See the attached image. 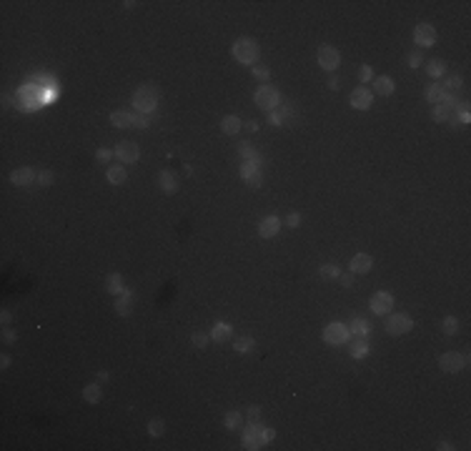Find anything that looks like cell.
Listing matches in <instances>:
<instances>
[{
    "instance_id": "cell-1",
    "label": "cell",
    "mask_w": 471,
    "mask_h": 451,
    "mask_svg": "<svg viewBox=\"0 0 471 451\" xmlns=\"http://www.w3.org/2000/svg\"><path fill=\"white\" fill-rule=\"evenodd\" d=\"M231 53H233V58L241 65H253L258 60V56H261V45L253 38L243 36V38H236V43L231 45Z\"/></svg>"
},
{
    "instance_id": "cell-2",
    "label": "cell",
    "mask_w": 471,
    "mask_h": 451,
    "mask_svg": "<svg viewBox=\"0 0 471 451\" xmlns=\"http://www.w3.org/2000/svg\"><path fill=\"white\" fill-rule=\"evenodd\" d=\"M158 100H161V93H158V88H153V85H141V88L133 93L135 111L146 113V115H151L155 108H158Z\"/></svg>"
},
{
    "instance_id": "cell-3",
    "label": "cell",
    "mask_w": 471,
    "mask_h": 451,
    "mask_svg": "<svg viewBox=\"0 0 471 451\" xmlns=\"http://www.w3.org/2000/svg\"><path fill=\"white\" fill-rule=\"evenodd\" d=\"M253 100H256V106L261 111L273 113L278 106H281V93H278L276 88H271V85H261V88L256 91V95H253Z\"/></svg>"
},
{
    "instance_id": "cell-4",
    "label": "cell",
    "mask_w": 471,
    "mask_h": 451,
    "mask_svg": "<svg viewBox=\"0 0 471 451\" xmlns=\"http://www.w3.org/2000/svg\"><path fill=\"white\" fill-rule=\"evenodd\" d=\"M386 334L389 336H404V334H409L411 328H414V319L409 316V314H394V316H389L386 319Z\"/></svg>"
},
{
    "instance_id": "cell-5",
    "label": "cell",
    "mask_w": 471,
    "mask_h": 451,
    "mask_svg": "<svg viewBox=\"0 0 471 451\" xmlns=\"http://www.w3.org/2000/svg\"><path fill=\"white\" fill-rule=\"evenodd\" d=\"M264 444H268L266 436H264V424H261V421H251L246 426V431H243V446L253 451V449H264Z\"/></svg>"
},
{
    "instance_id": "cell-6",
    "label": "cell",
    "mask_w": 471,
    "mask_h": 451,
    "mask_svg": "<svg viewBox=\"0 0 471 451\" xmlns=\"http://www.w3.org/2000/svg\"><path fill=\"white\" fill-rule=\"evenodd\" d=\"M348 334H351V331H348L346 323L334 321V323H328V326L323 328V341L331 343V346H341V343L348 341Z\"/></svg>"
},
{
    "instance_id": "cell-7",
    "label": "cell",
    "mask_w": 471,
    "mask_h": 451,
    "mask_svg": "<svg viewBox=\"0 0 471 451\" xmlns=\"http://www.w3.org/2000/svg\"><path fill=\"white\" fill-rule=\"evenodd\" d=\"M369 306H371V311L376 316H386L389 311L394 308V296L389 291H376L371 296V301H369Z\"/></svg>"
},
{
    "instance_id": "cell-8",
    "label": "cell",
    "mask_w": 471,
    "mask_h": 451,
    "mask_svg": "<svg viewBox=\"0 0 471 451\" xmlns=\"http://www.w3.org/2000/svg\"><path fill=\"white\" fill-rule=\"evenodd\" d=\"M319 65L323 68V71L334 73L336 68L341 65V53H339L336 48H331V45H323V48L319 50Z\"/></svg>"
},
{
    "instance_id": "cell-9",
    "label": "cell",
    "mask_w": 471,
    "mask_h": 451,
    "mask_svg": "<svg viewBox=\"0 0 471 451\" xmlns=\"http://www.w3.org/2000/svg\"><path fill=\"white\" fill-rule=\"evenodd\" d=\"M439 366H441V371H446V374H459V371L466 366V356H461V354H456V351H446V354L439 358Z\"/></svg>"
},
{
    "instance_id": "cell-10",
    "label": "cell",
    "mask_w": 471,
    "mask_h": 451,
    "mask_svg": "<svg viewBox=\"0 0 471 451\" xmlns=\"http://www.w3.org/2000/svg\"><path fill=\"white\" fill-rule=\"evenodd\" d=\"M414 43L421 45V48H431L436 43V28L429 25V23H418L414 28Z\"/></svg>"
},
{
    "instance_id": "cell-11",
    "label": "cell",
    "mask_w": 471,
    "mask_h": 451,
    "mask_svg": "<svg viewBox=\"0 0 471 451\" xmlns=\"http://www.w3.org/2000/svg\"><path fill=\"white\" fill-rule=\"evenodd\" d=\"M113 153H115V158H118L120 163H135L138 158H141V148H138L135 143H131V141L118 143Z\"/></svg>"
},
{
    "instance_id": "cell-12",
    "label": "cell",
    "mask_w": 471,
    "mask_h": 451,
    "mask_svg": "<svg viewBox=\"0 0 471 451\" xmlns=\"http://www.w3.org/2000/svg\"><path fill=\"white\" fill-rule=\"evenodd\" d=\"M258 166L261 163H256V161H243V166H241V176L251 188H258L261 183H264V176H261Z\"/></svg>"
},
{
    "instance_id": "cell-13",
    "label": "cell",
    "mask_w": 471,
    "mask_h": 451,
    "mask_svg": "<svg viewBox=\"0 0 471 451\" xmlns=\"http://www.w3.org/2000/svg\"><path fill=\"white\" fill-rule=\"evenodd\" d=\"M281 218L278 216H266L264 221L258 223V233H261V238H273V236H278V231H281Z\"/></svg>"
},
{
    "instance_id": "cell-14",
    "label": "cell",
    "mask_w": 471,
    "mask_h": 451,
    "mask_svg": "<svg viewBox=\"0 0 471 451\" xmlns=\"http://www.w3.org/2000/svg\"><path fill=\"white\" fill-rule=\"evenodd\" d=\"M36 178H38V173L33 170V168H28V166L15 168V170L10 173V183H13V186H30Z\"/></svg>"
},
{
    "instance_id": "cell-15",
    "label": "cell",
    "mask_w": 471,
    "mask_h": 451,
    "mask_svg": "<svg viewBox=\"0 0 471 451\" xmlns=\"http://www.w3.org/2000/svg\"><path fill=\"white\" fill-rule=\"evenodd\" d=\"M371 100H374V93L369 88H356L351 93V106L356 111H366V108H371Z\"/></svg>"
},
{
    "instance_id": "cell-16",
    "label": "cell",
    "mask_w": 471,
    "mask_h": 451,
    "mask_svg": "<svg viewBox=\"0 0 471 451\" xmlns=\"http://www.w3.org/2000/svg\"><path fill=\"white\" fill-rule=\"evenodd\" d=\"M158 186H161V190L163 193H168V196H173V193H178V178H176V173L173 170H161V176H158Z\"/></svg>"
},
{
    "instance_id": "cell-17",
    "label": "cell",
    "mask_w": 471,
    "mask_h": 451,
    "mask_svg": "<svg viewBox=\"0 0 471 451\" xmlns=\"http://www.w3.org/2000/svg\"><path fill=\"white\" fill-rule=\"evenodd\" d=\"M233 336V326L231 323H226V321H218L213 328H211V338L216 343H226V341H231Z\"/></svg>"
},
{
    "instance_id": "cell-18",
    "label": "cell",
    "mask_w": 471,
    "mask_h": 451,
    "mask_svg": "<svg viewBox=\"0 0 471 451\" xmlns=\"http://www.w3.org/2000/svg\"><path fill=\"white\" fill-rule=\"evenodd\" d=\"M374 266V258L369 253H356L351 258V273H369Z\"/></svg>"
},
{
    "instance_id": "cell-19",
    "label": "cell",
    "mask_w": 471,
    "mask_h": 451,
    "mask_svg": "<svg viewBox=\"0 0 471 451\" xmlns=\"http://www.w3.org/2000/svg\"><path fill=\"white\" fill-rule=\"evenodd\" d=\"M133 311V293L131 291H123L120 296L115 299V314L118 316H128Z\"/></svg>"
},
{
    "instance_id": "cell-20",
    "label": "cell",
    "mask_w": 471,
    "mask_h": 451,
    "mask_svg": "<svg viewBox=\"0 0 471 451\" xmlns=\"http://www.w3.org/2000/svg\"><path fill=\"white\" fill-rule=\"evenodd\" d=\"M111 123L115 128H131V126H135V115L128 111H115V113H111Z\"/></svg>"
},
{
    "instance_id": "cell-21",
    "label": "cell",
    "mask_w": 471,
    "mask_h": 451,
    "mask_svg": "<svg viewBox=\"0 0 471 451\" xmlns=\"http://www.w3.org/2000/svg\"><path fill=\"white\" fill-rule=\"evenodd\" d=\"M374 91H376V95H391L396 91V83L389 75H378L374 80Z\"/></svg>"
},
{
    "instance_id": "cell-22",
    "label": "cell",
    "mask_w": 471,
    "mask_h": 451,
    "mask_svg": "<svg viewBox=\"0 0 471 451\" xmlns=\"http://www.w3.org/2000/svg\"><path fill=\"white\" fill-rule=\"evenodd\" d=\"M106 291L113 293V296H120V293H123V276H120V273H108L106 276Z\"/></svg>"
},
{
    "instance_id": "cell-23",
    "label": "cell",
    "mask_w": 471,
    "mask_h": 451,
    "mask_svg": "<svg viewBox=\"0 0 471 451\" xmlns=\"http://www.w3.org/2000/svg\"><path fill=\"white\" fill-rule=\"evenodd\" d=\"M241 128H243V123H241L238 115H226V118L221 120V131H223L226 135H236Z\"/></svg>"
},
{
    "instance_id": "cell-24",
    "label": "cell",
    "mask_w": 471,
    "mask_h": 451,
    "mask_svg": "<svg viewBox=\"0 0 471 451\" xmlns=\"http://www.w3.org/2000/svg\"><path fill=\"white\" fill-rule=\"evenodd\" d=\"M83 398H85V401H88V404H100V398H103V391H100V384H98V381H95V384H88V386H85L83 389Z\"/></svg>"
},
{
    "instance_id": "cell-25",
    "label": "cell",
    "mask_w": 471,
    "mask_h": 451,
    "mask_svg": "<svg viewBox=\"0 0 471 451\" xmlns=\"http://www.w3.org/2000/svg\"><path fill=\"white\" fill-rule=\"evenodd\" d=\"M426 73H429L431 78H441V75H446V63H444L441 58H433V60H429V65H426Z\"/></svg>"
},
{
    "instance_id": "cell-26",
    "label": "cell",
    "mask_w": 471,
    "mask_h": 451,
    "mask_svg": "<svg viewBox=\"0 0 471 451\" xmlns=\"http://www.w3.org/2000/svg\"><path fill=\"white\" fill-rule=\"evenodd\" d=\"M431 118L436 120V123H444V120L451 118V108H446L444 103H433V108H431Z\"/></svg>"
},
{
    "instance_id": "cell-27",
    "label": "cell",
    "mask_w": 471,
    "mask_h": 451,
    "mask_svg": "<svg viewBox=\"0 0 471 451\" xmlns=\"http://www.w3.org/2000/svg\"><path fill=\"white\" fill-rule=\"evenodd\" d=\"M223 424H226L228 431H238L243 426V416L238 411H228V413H226V419H223Z\"/></svg>"
},
{
    "instance_id": "cell-28",
    "label": "cell",
    "mask_w": 471,
    "mask_h": 451,
    "mask_svg": "<svg viewBox=\"0 0 471 451\" xmlns=\"http://www.w3.org/2000/svg\"><path fill=\"white\" fill-rule=\"evenodd\" d=\"M106 176H108V181H111L113 186H120V183L126 181V168H123V166H111Z\"/></svg>"
},
{
    "instance_id": "cell-29",
    "label": "cell",
    "mask_w": 471,
    "mask_h": 451,
    "mask_svg": "<svg viewBox=\"0 0 471 451\" xmlns=\"http://www.w3.org/2000/svg\"><path fill=\"white\" fill-rule=\"evenodd\" d=\"M238 153H241V158L243 161H256V163H261V155L253 150V146L251 143H246V141H243L241 146H238Z\"/></svg>"
},
{
    "instance_id": "cell-30",
    "label": "cell",
    "mask_w": 471,
    "mask_h": 451,
    "mask_svg": "<svg viewBox=\"0 0 471 451\" xmlns=\"http://www.w3.org/2000/svg\"><path fill=\"white\" fill-rule=\"evenodd\" d=\"M351 328H354V334L358 336V338H366V336H369V331H371V328H369V321H366V319H354V323H351Z\"/></svg>"
},
{
    "instance_id": "cell-31",
    "label": "cell",
    "mask_w": 471,
    "mask_h": 451,
    "mask_svg": "<svg viewBox=\"0 0 471 451\" xmlns=\"http://www.w3.org/2000/svg\"><path fill=\"white\" fill-rule=\"evenodd\" d=\"M348 351H351V356H354V358H363L366 354H369V343H366V338H356V341H354V346H351Z\"/></svg>"
},
{
    "instance_id": "cell-32",
    "label": "cell",
    "mask_w": 471,
    "mask_h": 451,
    "mask_svg": "<svg viewBox=\"0 0 471 451\" xmlns=\"http://www.w3.org/2000/svg\"><path fill=\"white\" fill-rule=\"evenodd\" d=\"M441 328H444V334H446V336L459 334V319H456V316H446V319L441 321Z\"/></svg>"
},
{
    "instance_id": "cell-33",
    "label": "cell",
    "mask_w": 471,
    "mask_h": 451,
    "mask_svg": "<svg viewBox=\"0 0 471 451\" xmlns=\"http://www.w3.org/2000/svg\"><path fill=\"white\" fill-rule=\"evenodd\" d=\"M253 346H256V341H253L251 336H241V338H236V351H238V354H248V351H253Z\"/></svg>"
},
{
    "instance_id": "cell-34",
    "label": "cell",
    "mask_w": 471,
    "mask_h": 451,
    "mask_svg": "<svg viewBox=\"0 0 471 451\" xmlns=\"http://www.w3.org/2000/svg\"><path fill=\"white\" fill-rule=\"evenodd\" d=\"M441 95H444V88L439 83H433V85H429L426 88V100L429 103H441Z\"/></svg>"
},
{
    "instance_id": "cell-35",
    "label": "cell",
    "mask_w": 471,
    "mask_h": 451,
    "mask_svg": "<svg viewBox=\"0 0 471 451\" xmlns=\"http://www.w3.org/2000/svg\"><path fill=\"white\" fill-rule=\"evenodd\" d=\"M319 273H321V279H339V276H341L339 266H334V263H323L319 268Z\"/></svg>"
},
{
    "instance_id": "cell-36",
    "label": "cell",
    "mask_w": 471,
    "mask_h": 451,
    "mask_svg": "<svg viewBox=\"0 0 471 451\" xmlns=\"http://www.w3.org/2000/svg\"><path fill=\"white\" fill-rule=\"evenodd\" d=\"M163 431H166L163 419H151L148 421V433H151V436H163Z\"/></svg>"
},
{
    "instance_id": "cell-37",
    "label": "cell",
    "mask_w": 471,
    "mask_h": 451,
    "mask_svg": "<svg viewBox=\"0 0 471 451\" xmlns=\"http://www.w3.org/2000/svg\"><path fill=\"white\" fill-rule=\"evenodd\" d=\"M190 341H193L196 349H206L208 341H211V334H203V331H196L193 336H190Z\"/></svg>"
},
{
    "instance_id": "cell-38",
    "label": "cell",
    "mask_w": 471,
    "mask_h": 451,
    "mask_svg": "<svg viewBox=\"0 0 471 451\" xmlns=\"http://www.w3.org/2000/svg\"><path fill=\"white\" fill-rule=\"evenodd\" d=\"M441 88L444 91H456V88H461V75H446V80H444Z\"/></svg>"
},
{
    "instance_id": "cell-39",
    "label": "cell",
    "mask_w": 471,
    "mask_h": 451,
    "mask_svg": "<svg viewBox=\"0 0 471 451\" xmlns=\"http://www.w3.org/2000/svg\"><path fill=\"white\" fill-rule=\"evenodd\" d=\"M36 183H38L40 188H48L50 183H53V173H50V170H40L38 178H36Z\"/></svg>"
},
{
    "instance_id": "cell-40",
    "label": "cell",
    "mask_w": 471,
    "mask_h": 451,
    "mask_svg": "<svg viewBox=\"0 0 471 451\" xmlns=\"http://www.w3.org/2000/svg\"><path fill=\"white\" fill-rule=\"evenodd\" d=\"M406 63H409V68H418V65L424 63V56L418 53V50H411V53L406 56Z\"/></svg>"
},
{
    "instance_id": "cell-41",
    "label": "cell",
    "mask_w": 471,
    "mask_h": 451,
    "mask_svg": "<svg viewBox=\"0 0 471 451\" xmlns=\"http://www.w3.org/2000/svg\"><path fill=\"white\" fill-rule=\"evenodd\" d=\"M253 78H258V80H268L271 78V71H268V68H264V65H253Z\"/></svg>"
},
{
    "instance_id": "cell-42",
    "label": "cell",
    "mask_w": 471,
    "mask_h": 451,
    "mask_svg": "<svg viewBox=\"0 0 471 451\" xmlns=\"http://www.w3.org/2000/svg\"><path fill=\"white\" fill-rule=\"evenodd\" d=\"M441 103H444L446 108H451V111L459 106V103H456V95H453L451 91H444V95H441Z\"/></svg>"
},
{
    "instance_id": "cell-43",
    "label": "cell",
    "mask_w": 471,
    "mask_h": 451,
    "mask_svg": "<svg viewBox=\"0 0 471 451\" xmlns=\"http://www.w3.org/2000/svg\"><path fill=\"white\" fill-rule=\"evenodd\" d=\"M95 158H98L100 163H108V161L113 158V150H111V148H100V150L95 153Z\"/></svg>"
},
{
    "instance_id": "cell-44",
    "label": "cell",
    "mask_w": 471,
    "mask_h": 451,
    "mask_svg": "<svg viewBox=\"0 0 471 451\" xmlns=\"http://www.w3.org/2000/svg\"><path fill=\"white\" fill-rule=\"evenodd\" d=\"M286 226H291V228H299V226H301V216L299 213H288L286 216Z\"/></svg>"
},
{
    "instance_id": "cell-45",
    "label": "cell",
    "mask_w": 471,
    "mask_h": 451,
    "mask_svg": "<svg viewBox=\"0 0 471 451\" xmlns=\"http://www.w3.org/2000/svg\"><path fill=\"white\" fill-rule=\"evenodd\" d=\"M135 128H148V115L146 113H135Z\"/></svg>"
},
{
    "instance_id": "cell-46",
    "label": "cell",
    "mask_w": 471,
    "mask_h": 451,
    "mask_svg": "<svg viewBox=\"0 0 471 451\" xmlns=\"http://www.w3.org/2000/svg\"><path fill=\"white\" fill-rule=\"evenodd\" d=\"M268 120H271V126H283V115L278 113V111L268 113Z\"/></svg>"
},
{
    "instance_id": "cell-47",
    "label": "cell",
    "mask_w": 471,
    "mask_h": 451,
    "mask_svg": "<svg viewBox=\"0 0 471 451\" xmlns=\"http://www.w3.org/2000/svg\"><path fill=\"white\" fill-rule=\"evenodd\" d=\"M374 78V73H371V65H363L361 68V83H369Z\"/></svg>"
},
{
    "instance_id": "cell-48",
    "label": "cell",
    "mask_w": 471,
    "mask_h": 451,
    "mask_svg": "<svg viewBox=\"0 0 471 451\" xmlns=\"http://www.w3.org/2000/svg\"><path fill=\"white\" fill-rule=\"evenodd\" d=\"M248 419L251 421H261V406H248Z\"/></svg>"
},
{
    "instance_id": "cell-49",
    "label": "cell",
    "mask_w": 471,
    "mask_h": 451,
    "mask_svg": "<svg viewBox=\"0 0 471 451\" xmlns=\"http://www.w3.org/2000/svg\"><path fill=\"white\" fill-rule=\"evenodd\" d=\"M339 281H341V286H346V288H348V286L354 283V273H341V276H339Z\"/></svg>"
},
{
    "instance_id": "cell-50",
    "label": "cell",
    "mask_w": 471,
    "mask_h": 451,
    "mask_svg": "<svg viewBox=\"0 0 471 451\" xmlns=\"http://www.w3.org/2000/svg\"><path fill=\"white\" fill-rule=\"evenodd\" d=\"M328 88H331V91H339V88H341L339 75H331V78H328Z\"/></svg>"
},
{
    "instance_id": "cell-51",
    "label": "cell",
    "mask_w": 471,
    "mask_h": 451,
    "mask_svg": "<svg viewBox=\"0 0 471 451\" xmlns=\"http://www.w3.org/2000/svg\"><path fill=\"white\" fill-rule=\"evenodd\" d=\"M243 126H246V131H251V133H258V128H261V123H258V120H246V123H243Z\"/></svg>"
},
{
    "instance_id": "cell-52",
    "label": "cell",
    "mask_w": 471,
    "mask_h": 451,
    "mask_svg": "<svg viewBox=\"0 0 471 451\" xmlns=\"http://www.w3.org/2000/svg\"><path fill=\"white\" fill-rule=\"evenodd\" d=\"M456 120H459V123H469V120H471V115H469V111H466V108H464V111H461V115H459V118H453V123H456Z\"/></svg>"
},
{
    "instance_id": "cell-53",
    "label": "cell",
    "mask_w": 471,
    "mask_h": 451,
    "mask_svg": "<svg viewBox=\"0 0 471 451\" xmlns=\"http://www.w3.org/2000/svg\"><path fill=\"white\" fill-rule=\"evenodd\" d=\"M3 341H5V343H13V341H15V331L5 328V331H3Z\"/></svg>"
},
{
    "instance_id": "cell-54",
    "label": "cell",
    "mask_w": 471,
    "mask_h": 451,
    "mask_svg": "<svg viewBox=\"0 0 471 451\" xmlns=\"http://www.w3.org/2000/svg\"><path fill=\"white\" fill-rule=\"evenodd\" d=\"M0 321H3V326H8V323L13 321V316H10V311H3V314H0Z\"/></svg>"
},
{
    "instance_id": "cell-55",
    "label": "cell",
    "mask_w": 471,
    "mask_h": 451,
    "mask_svg": "<svg viewBox=\"0 0 471 451\" xmlns=\"http://www.w3.org/2000/svg\"><path fill=\"white\" fill-rule=\"evenodd\" d=\"M264 436H266V441H271L276 433H273V429H264Z\"/></svg>"
},
{
    "instance_id": "cell-56",
    "label": "cell",
    "mask_w": 471,
    "mask_h": 451,
    "mask_svg": "<svg viewBox=\"0 0 471 451\" xmlns=\"http://www.w3.org/2000/svg\"><path fill=\"white\" fill-rule=\"evenodd\" d=\"M436 449H441V451H449V449H453V446H451L449 441H441V444H439V446H436Z\"/></svg>"
},
{
    "instance_id": "cell-57",
    "label": "cell",
    "mask_w": 471,
    "mask_h": 451,
    "mask_svg": "<svg viewBox=\"0 0 471 451\" xmlns=\"http://www.w3.org/2000/svg\"><path fill=\"white\" fill-rule=\"evenodd\" d=\"M0 363H3V369H8V366H10V356H8V354H5V356H3V358H0Z\"/></svg>"
},
{
    "instance_id": "cell-58",
    "label": "cell",
    "mask_w": 471,
    "mask_h": 451,
    "mask_svg": "<svg viewBox=\"0 0 471 451\" xmlns=\"http://www.w3.org/2000/svg\"><path fill=\"white\" fill-rule=\"evenodd\" d=\"M103 381H108V374H106V371L98 374V384H103Z\"/></svg>"
}]
</instances>
